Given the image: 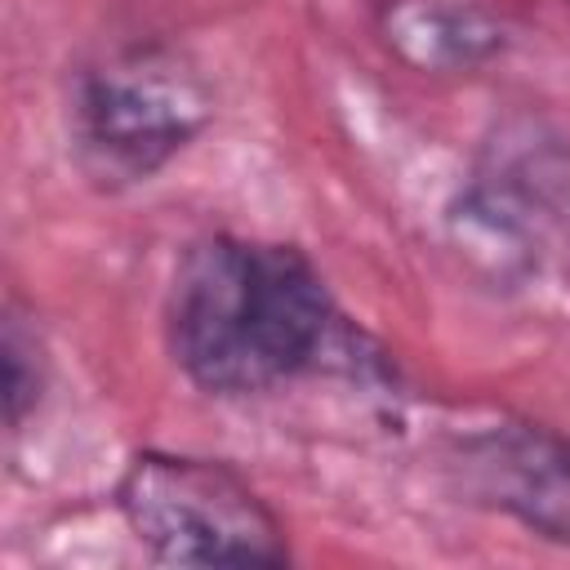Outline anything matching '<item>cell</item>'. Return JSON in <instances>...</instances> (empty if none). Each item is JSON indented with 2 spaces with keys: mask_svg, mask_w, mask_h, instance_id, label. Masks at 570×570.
<instances>
[{
  "mask_svg": "<svg viewBox=\"0 0 570 570\" xmlns=\"http://www.w3.org/2000/svg\"><path fill=\"white\" fill-rule=\"evenodd\" d=\"M0 352H4V428L22 432V419L36 410L40 387H45V356H40L36 330H27L13 307L4 312Z\"/></svg>",
  "mask_w": 570,
  "mask_h": 570,
  "instance_id": "5b68a950",
  "label": "cell"
},
{
  "mask_svg": "<svg viewBox=\"0 0 570 570\" xmlns=\"http://www.w3.org/2000/svg\"><path fill=\"white\" fill-rule=\"evenodd\" d=\"M209 98L174 58L134 49L76 80L71 142L80 169L102 187L151 178L205 125Z\"/></svg>",
  "mask_w": 570,
  "mask_h": 570,
  "instance_id": "3957f363",
  "label": "cell"
},
{
  "mask_svg": "<svg viewBox=\"0 0 570 570\" xmlns=\"http://www.w3.org/2000/svg\"><path fill=\"white\" fill-rule=\"evenodd\" d=\"M316 263L281 240L205 236L187 245L165 298V343L187 383L214 396L272 392L316 370L338 334Z\"/></svg>",
  "mask_w": 570,
  "mask_h": 570,
  "instance_id": "6da1fadb",
  "label": "cell"
},
{
  "mask_svg": "<svg viewBox=\"0 0 570 570\" xmlns=\"http://www.w3.org/2000/svg\"><path fill=\"white\" fill-rule=\"evenodd\" d=\"M468 485L525 530L570 543V441L534 428L503 423L459 445Z\"/></svg>",
  "mask_w": 570,
  "mask_h": 570,
  "instance_id": "277c9868",
  "label": "cell"
},
{
  "mask_svg": "<svg viewBox=\"0 0 570 570\" xmlns=\"http://www.w3.org/2000/svg\"><path fill=\"white\" fill-rule=\"evenodd\" d=\"M116 508L129 534L165 566H285L281 517L227 463L174 450L129 459Z\"/></svg>",
  "mask_w": 570,
  "mask_h": 570,
  "instance_id": "7a4b0ae2",
  "label": "cell"
}]
</instances>
